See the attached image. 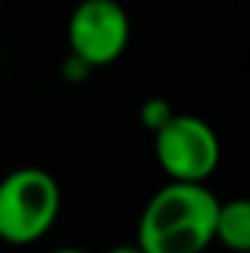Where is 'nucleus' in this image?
<instances>
[{
	"label": "nucleus",
	"mask_w": 250,
	"mask_h": 253,
	"mask_svg": "<svg viewBox=\"0 0 250 253\" xmlns=\"http://www.w3.org/2000/svg\"><path fill=\"white\" fill-rule=\"evenodd\" d=\"M218 208L205 183L170 180L143 208L138 245L145 253H205L215 240Z\"/></svg>",
	"instance_id": "obj_1"
},
{
	"label": "nucleus",
	"mask_w": 250,
	"mask_h": 253,
	"mask_svg": "<svg viewBox=\"0 0 250 253\" xmlns=\"http://www.w3.org/2000/svg\"><path fill=\"white\" fill-rule=\"evenodd\" d=\"M62 191L57 178L40 167H19L0 180V240L33 245L54 226Z\"/></svg>",
	"instance_id": "obj_2"
},
{
	"label": "nucleus",
	"mask_w": 250,
	"mask_h": 253,
	"mask_svg": "<svg viewBox=\"0 0 250 253\" xmlns=\"http://www.w3.org/2000/svg\"><path fill=\"white\" fill-rule=\"evenodd\" d=\"M153 151L164 175L178 183H205L221 162V140L199 116L175 113L153 135Z\"/></svg>",
	"instance_id": "obj_3"
},
{
	"label": "nucleus",
	"mask_w": 250,
	"mask_h": 253,
	"mask_svg": "<svg viewBox=\"0 0 250 253\" xmlns=\"http://www.w3.org/2000/svg\"><path fill=\"white\" fill-rule=\"evenodd\" d=\"M132 25L118 0H81L68 22L70 54L89 68L113 65L129 46Z\"/></svg>",
	"instance_id": "obj_4"
},
{
	"label": "nucleus",
	"mask_w": 250,
	"mask_h": 253,
	"mask_svg": "<svg viewBox=\"0 0 250 253\" xmlns=\"http://www.w3.org/2000/svg\"><path fill=\"white\" fill-rule=\"evenodd\" d=\"M215 240L234 253H250V200L221 202L215 218Z\"/></svg>",
	"instance_id": "obj_5"
},
{
	"label": "nucleus",
	"mask_w": 250,
	"mask_h": 253,
	"mask_svg": "<svg viewBox=\"0 0 250 253\" xmlns=\"http://www.w3.org/2000/svg\"><path fill=\"white\" fill-rule=\"evenodd\" d=\"M172 116H175V111H172V105L164 97H148L140 105V124L145 126L151 135H156L159 129H164Z\"/></svg>",
	"instance_id": "obj_6"
},
{
	"label": "nucleus",
	"mask_w": 250,
	"mask_h": 253,
	"mask_svg": "<svg viewBox=\"0 0 250 253\" xmlns=\"http://www.w3.org/2000/svg\"><path fill=\"white\" fill-rule=\"evenodd\" d=\"M89 73H92V68H89V65H83L81 59H75L73 54H70L68 62L62 65V76L68 78V81H81V78H86Z\"/></svg>",
	"instance_id": "obj_7"
},
{
	"label": "nucleus",
	"mask_w": 250,
	"mask_h": 253,
	"mask_svg": "<svg viewBox=\"0 0 250 253\" xmlns=\"http://www.w3.org/2000/svg\"><path fill=\"white\" fill-rule=\"evenodd\" d=\"M105 253H145V251L135 243V245H116V248H110V251H105Z\"/></svg>",
	"instance_id": "obj_8"
},
{
	"label": "nucleus",
	"mask_w": 250,
	"mask_h": 253,
	"mask_svg": "<svg viewBox=\"0 0 250 253\" xmlns=\"http://www.w3.org/2000/svg\"><path fill=\"white\" fill-rule=\"evenodd\" d=\"M51 253H89V251H83V248H57Z\"/></svg>",
	"instance_id": "obj_9"
},
{
	"label": "nucleus",
	"mask_w": 250,
	"mask_h": 253,
	"mask_svg": "<svg viewBox=\"0 0 250 253\" xmlns=\"http://www.w3.org/2000/svg\"><path fill=\"white\" fill-rule=\"evenodd\" d=\"M0 8H3V0H0Z\"/></svg>",
	"instance_id": "obj_10"
}]
</instances>
